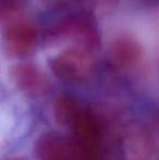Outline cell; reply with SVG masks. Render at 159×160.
Here are the masks:
<instances>
[{
	"instance_id": "obj_1",
	"label": "cell",
	"mask_w": 159,
	"mask_h": 160,
	"mask_svg": "<svg viewBox=\"0 0 159 160\" xmlns=\"http://www.w3.org/2000/svg\"><path fill=\"white\" fill-rule=\"evenodd\" d=\"M49 68L59 80L82 84L91 80L96 69L93 49L72 45L49 60Z\"/></svg>"
},
{
	"instance_id": "obj_2",
	"label": "cell",
	"mask_w": 159,
	"mask_h": 160,
	"mask_svg": "<svg viewBox=\"0 0 159 160\" xmlns=\"http://www.w3.org/2000/svg\"><path fill=\"white\" fill-rule=\"evenodd\" d=\"M47 39L52 44L71 40L72 45L95 49L99 44L94 18L86 12H75L55 22L47 31Z\"/></svg>"
},
{
	"instance_id": "obj_3",
	"label": "cell",
	"mask_w": 159,
	"mask_h": 160,
	"mask_svg": "<svg viewBox=\"0 0 159 160\" xmlns=\"http://www.w3.org/2000/svg\"><path fill=\"white\" fill-rule=\"evenodd\" d=\"M152 147L148 131L138 123L123 127L113 139V150L119 160H148Z\"/></svg>"
},
{
	"instance_id": "obj_4",
	"label": "cell",
	"mask_w": 159,
	"mask_h": 160,
	"mask_svg": "<svg viewBox=\"0 0 159 160\" xmlns=\"http://www.w3.org/2000/svg\"><path fill=\"white\" fill-rule=\"evenodd\" d=\"M6 50L12 57H27L36 50L39 40L36 26L27 21L10 22L3 33Z\"/></svg>"
},
{
	"instance_id": "obj_5",
	"label": "cell",
	"mask_w": 159,
	"mask_h": 160,
	"mask_svg": "<svg viewBox=\"0 0 159 160\" xmlns=\"http://www.w3.org/2000/svg\"><path fill=\"white\" fill-rule=\"evenodd\" d=\"M111 63L121 71H132L142 61L143 51L140 44L130 36H119L109 50Z\"/></svg>"
},
{
	"instance_id": "obj_6",
	"label": "cell",
	"mask_w": 159,
	"mask_h": 160,
	"mask_svg": "<svg viewBox=\"0 0 159 160\" xmlns=\"http://www.w3.org/2000/svg\"><path fill=\"white\" fill-rule=\"evenodd\" d=\"M13 82L28 97H38L46 93L48 81L42 71L32 63H20L11 70Z\"/></svg>"
},
{
	"instance_id": "obj_7",
	"label": "cell",
	"mask_w": 159,
	"mask_h": 160,
	"mask_svg": "<svg viewBox=\"0 0 159 160\" xmlns=\"http://www.w3.org/2000/svg\"><path fill=\"white\" fill-rule=\"evenodd\" d=\"M87 106L71 95H61L56 99L53 117L58 124L72 128L87 110Z\"/></svg>"
},
{
	"instance_id": "obj_8",
	"label": "cell",
	"mask_w": 159,
	"mask_h": 160,
	"mask_svg": "<svg viewBox=\"0 0 159 160\" xmlns=\"http://www.w3.org/2000/svg\"><path fill=\"white\" fill-rule=\"evenodd\" d=\"M80 0H42V3L46 8L51 10H63L74 6Z\"/></svg>"
},
{
	"instance_id": "obj_9",
	"label": "cell",
	"mask_w": 159,
	"mask_h": 160,
	"mask_svg": "<svg viewBox=\"0 0 159 160\" xmlns=\"http://www.w3.org/2000/svg\"><path fill=\"white\" fill-rule=\"evenodd\" d=\"M98 1L102 4H108V3H111L112 1H115V0H98Z\"/></svg>"
},
{
	"instance_id": "obj_10",
	"label": "cell",
	"mask_w": 159,
	"mask_h": 160,
	"mask_svg": "<svg viewBox=\"0 0 159 160\" xmlns=\"http://www.w3.org/2000/svg\"><path fill=\"white\" fill-rule=\"evenodd\" d=\"M6 160H26V159L20 158V157H12V158H8V159H6Z\"/></svg>"
},
{
	"instance_id": "obj_11",
	"label": "cell",
	"mask_w": 159,
	"mask_h": 160,
	"mask_svg": "<svg viewBox=\"0 0 159 160\" xmlns=\"http://www.w3.org/2000/svg\"><path fill=\"white\" fill-rule=\"evenodd\" d=\"M147 1H159V0H147Z\"/></svg>"
}]
</instances>
